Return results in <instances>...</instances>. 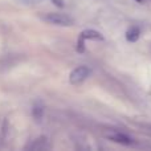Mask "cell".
Listing matches in <instances>:
<instances>
[{
  "label": "cell",
  "instance_id": "cell-1",
  "mask_svg": "<svg viewBox=\"0 0 151 151\" xmlns=\"http://www.w3.org/2000/svg\"><path fill=\"white\" fill-rule=\"evenodd\" d=\"M42 20L47 21L53 25H60V27H70L73 25L74 20L69 15L65 13H58V12H48L42 15Z\"/></svg>",
  "mask_w": 151,
  "mask_h": 151
},
{
  "label": "cell",
  "instance_id": "cell-2",
  "mask_svg": "<svg viewBox=\"0 0 151 151\" xmlns=\"http://www.w3.org/2000/svg\"><path fill=\"white\" fill-rule=\"evenodd\" d=\"M91 70L88 68V66H77L76 69L72 70L70 76H69V81H70V83H73V85H78V83H81L82 81H85L86 78L90 76Z\"/></svg>",
  "mask_w": 151,
  "mask_h": 151
},
{
  "label": "cell",
  "instance_id": "cell-3",
  "mask_svg": "<svg viewBox=\"0 0 151 151\" xmlns=\"http://www.w3.org/2000/svg\"><path fill=\"white\" fill-rule=\"evenodd\" d=\"M106 137L110 139V141L115 142V143L125 145V146H129V145L133 143V139H131L130 137L123 134V133H119V131H111V133L106 134Z\"/></svg>",
  "mask_w": 151,
  "mask_h": 151
},
{
  "label": "cell",
  "instance_id": "cell-4",
  "mask_svg": "<svg viewBox=\"0 0 151 151\" xmlns=\"http://www.w3.org/2000/svg\"><path fill=\"white\" fill-rule=\"evenodd\" d=\"M25 149L27 150H36V151L44 150V149H47V139L45 138H37V139H35L32 143H29Z\"/></svg>",
  "mask_w": 151,
  "mask_h": 151
},
{
  "label": "cell",
  "instance_id": "cell-5",
  "mask_svg": "<svg viewBox=\"0 0 151 151\" xmlns=\"http://www.w3.org/2000/svg\"><path fill=\"white\" fill-rule=\"evenodd\" d=\"M81 39L85 40V39H93V40H102L104 36H102L99 32L94 31V29H88V31H83L81 33Z\"/></svg>",
  "mask_w": 151,
  "mask_h": 151
},
{
  "label": "cell",
  "instance_id": "cell-6",
  "mask_svg": "<svg viewBox=\"0 0 151 151\" xmlns=\"http://www.w3.org/2000/svg\"><path fill=\"white\" fill-rule=\"evenodd\" d=\"M139 35H141L139 29L135 28V27H133V28H130L127 32H126V39H127V41L134 42L139 39Z\"/></svg>",
  "mask_w": 151,
  "mask_h": 151
},
{
  "label": "cell",
  "instance_id": "cell-7",
  "mask_svg": "<svg viewBox=\"0 0 151 151\" xmlns=\"http://www.w3.org/2000/svg\"><path fill=\"white\" fill-rule=\"evenodd\" d=\"M53 4H56L57 7H64V0H50Z\"/></svg>",
  "mask_w": 151,
  "mask_h": 151
}]
</instances>
